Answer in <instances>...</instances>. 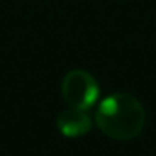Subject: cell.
I'll return each mask as SVG.
<instances>
[{"mask_svg":"<svg viewBox=\"0 0 156 156\" xmlns=\"http://www.w3.org/2000/svg\"><path fill=\"white\" fill-rule=\"evenodd\" d=\"M95 122L109 138L130 141L141 133L145 122V110L133 95L115 92L100 101L95 112Z\"/></svg>","mask_w":156,"mask_h":156,"instance_id":"obj_1","label":"cell"},{"mask_svg":"<svg viewBox=\"0 0 156 156\" xmlns=\"http://www.w3.org/2000/svg\"><path fill=\"white\" fill-rule=\"evenodd\" d=\"M61 95L70 107L89 110L100 98V86L95 76L87 70L73 69L63 76Z\"/></svg>","mask_w":156,"mask_h":156,"instance_id":"obj_2","label":"cell"},{"mask_svg":"<svg viewBox=\"0 0 156 156\" xmlns=\"http://www.w3.org/2000/svg\"><path fill=\"white\" fill-rule=\"evenodd\" d=\"M92 124V118L86 113V110L73 107L63 110L57 116V129L66 138H78L89 133Z\"/></svg>","mask_w":156,"mask_h":156,"instance_id":"obj_3","label":"cell"}]
</instances>
